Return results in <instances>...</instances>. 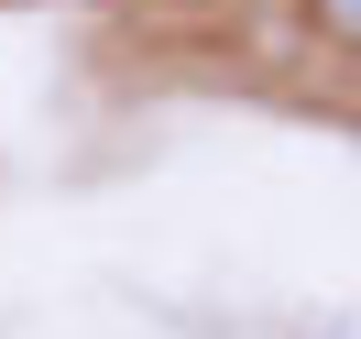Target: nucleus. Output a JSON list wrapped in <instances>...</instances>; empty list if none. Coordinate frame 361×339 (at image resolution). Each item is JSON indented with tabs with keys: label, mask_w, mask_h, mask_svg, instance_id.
Returning <instances> with one entry per match:
<instances>
[{
	"label": "nucleus",
	"mask_w": 361,
	"mask_h": 339,
	"mask_svg": "<svg viewBox=\"0 0 361 339\" xmlns=\"http://www.w3.org/2000/svg\"><path fill=\"white\" fill-rule=\"evenodd\" d=\"M307 33L339 44V55H361V0H307Z\"/></svg>",
	"instance_id": "1"
},
{
	"label": "nucleus",
	"mask_w": 361,
	"mask_h": 339,
	"mask_svg": "<svg viewBox=\"0 0 361 339\" xmlns=\"http://www.w3.org/2000/svg\"><path fill=\"white\" fill-rule=\"evenodd\" d=\"M317 339H361V317H329V328H317Z\"/></svg>",
	"instance_id": "2"
}]
</instances>
